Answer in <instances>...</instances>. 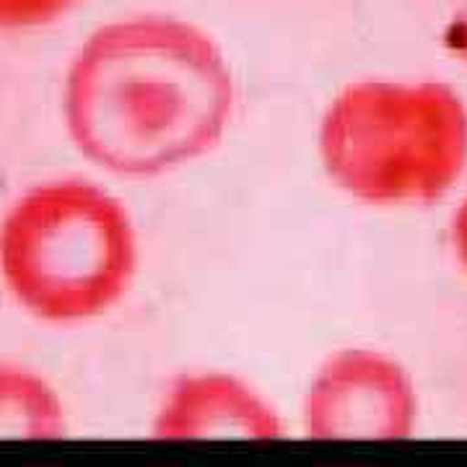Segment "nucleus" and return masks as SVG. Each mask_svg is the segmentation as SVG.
<instances>
[{"label":"nucleus","instance_id":"3","mask_svg":"<svg viewBox=\"0 0 467 467\" xmlns=\"http://www.w3.org/2000/svg\"><path fill=\"white\" fill-rule=\"evenodd\" d=\"M319 156L358 201H436L465 171V104L436 81L350 84L322 117Z\"/></svg>","mask_w":467,"mask_h":467},{"label":"nucleus","instance_id":"4","mask_svg":"<svg viewBox=\"0 0 467 467\" xmlns=\"http://www.w3.org/2000/svg\"><path fill=\"white\" fill-rule=\"evenodd\" d=\"M301 418L309 439H405L416 423V392L382 353L340 350L319 367Z\"/></svg>","mask_w":467,"mask_h":467},{"label":"nucleus","instance_id":"1","mask_svg":"<svg viewBox=\"0 0 467 467\" xmlns=\"http://www.w3.org/2000/svg\"><path fill=\"white\" fill-rule=\"evenodd\" d=\"M223 52L195 24L135 16L99 26L67 67L76 149L122 177H156L216 149L234 112Z\"/></svg>","mask_w":467,"mask_h":467},{"label":"nucleus","instance_id":"7","mask_svg":"<svg viewBox=\"0 0 467 467\" xmlns=\"http://www.w3.org/2000/svg\"><path fill=\"white\" fill-rule=\"evenodd\" d=\"M78 0H0V29L42 26L67 14Z\"/></svg>","mask_w":467,"mask_h":467},{"label":"nucleus","instance_id":"8","mask_svg":"<svg viewBox=\"0 0 467 467\" xmlns=\"http://www.w3.org/2000/svg\"><path fill=\"white\" fill-rule=\"evenodd\" d=\"M454 247H457V254H460V260L467 270V198L454 216Z\"/></svg>","mask_w":467,"mask_h":467},{"label":"nucleus","instance_id":"5","mask_svg":"<svg viewBox=\"0 0 467 467\" xmlns=\"http://www.w3.org/2000/svg\"><path fill=\"white\" fill-rule=\"evenodd\" d=\"M150 434L156 439H281L284 420L239 377L192 371L169 384Z\"/></svg>","mask_w":467,"mask_h":467},{"label":"nucleus","instance_id":"2","mask_svg":"<svg viewBox=\"0 0 467 467\" xmlns=\"http://www.w3.org/2000/svg\"><path fill=\"white\" fill-rule=\"evenodd\" d=\"M138 239L122 202L84 180L21 195L0 221V275L34 317L57 325L109 312L130 288Z\"/></svg>","mask_w":467,"mask_h":467},{"label":"nucleus","instance_id":"6","mask_svg":"<svg viewBox=\"0 0 467 467\" xmlns=\"http://www.w3.org/2000/svg\"><path fill=\"white\" fill-rule=\"evenodd\" d=\"M66 434L63 402L32 371L0 364V439H57Z\"/></svg>","mask_w":467,"mask_h":467}]
</instances>
